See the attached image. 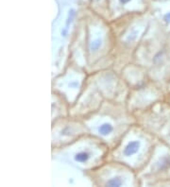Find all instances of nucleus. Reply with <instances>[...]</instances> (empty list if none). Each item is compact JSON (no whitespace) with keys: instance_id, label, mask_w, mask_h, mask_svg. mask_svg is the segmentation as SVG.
Masks as SVG:
<instances>
[{"instance_id":"nucleus-1","label":"nucleus","mask_w":170,"mask_h":187,"mask_svg":"<svg viewBox=\"0 0 170 187\" xmlns=\"http://www.w3.org/2000/svg\"><path fill=\"white\" fill-rule=\"evenodd\" d=\"M140 147V142L139 141H132L126 146L124 148V155L126 156H132L137 151L139 150Z\"/></svg>"},{"instance_id":"nucleus-2","label":"nucleus","mask_w":170,"mask_h":187,"mask_svg":"<svg viewBox=\"0 0 170 187\" xmlns=\"http://www.w3.org/2000/svg\"><path fill=\"white\" fill-rule=\"evenodd\" d=\"M159 170H167L170 169V156H165L160 159L158 164Z\"/></svg>"},{"instance_id":"nucleus-3","label":"nucleus","mask_w":170,"mask_h":187,"mask_svg":"<svg viewBox=\"0 0 170 187\" xmlns=\"http://www.w3.org/2000/svg\"><path fill=\"white\" fill-rule=\"evenodd\" d=\"M113 130H114V128H113L112 125L109 124V123H104V124H102L99 127V133L101 135H104V136H106V135H109L111 132H112Z\"/></svg>"},{"instance_id":"nucleus-4","label":"nucleus","mask_w":170,"mask_h":187,"mask_svg":"<svg viewBox=\"0 0 170 187\" xmlns=\"http://www.w3.org/2000/svg\"><path fill=\"white\" fill-rule=\"evenodd\" d=\"M89 158H90V154L88 152H78L75 155V161L80 163L87 162Z\"/></svg>"},{"instance_id":"nucleus-5","label":"nucleus","mask_w":170,"mask_h":187,"mask_svg":"<svg viewBox=\"0 0 170 187\" xmlns=\"http://www.w3.org/2000/svg\"><path fill=\"white\" fill-rule=\"evenodd\" d=\"M123 182L120 177H114V178H112L110 180H108L106 185L107 186H120L122 185Z\"/></svg>"},{"instance_id":"nucleus-6","label":"nucleus","mask_w":170,"mask_h":187,"mask_svg":"<svg viewBox=\"0 0 170 187\" xmlns=\"http://www.w3.org/2000/svg\"><path fill=\"white\" fill-rule=\"evenodd\" d=\"M101 44H102V42H101L100 39H96V40H95V41H93L92 43H91L90 47H91V49H92V50L96 51V50H97L100 47Z\"/></svg>"},{"instance_id":"nucleus-7","label":"nucleus","mask_w":170,"mask_h":187,"mask_svg":"<svg viewBox=\"0 0 170 187\" xmlns=\"http://www.w3.org/2000/svg\"><path fill=\"white\" fill-rule=\"evenodd\" d=\"M163 20H165V23L170 24V12H168V14H166L165 16H163Z\"/></svg>"},{"instance_id":"nucleus-8","label":"nucleus","mask_w":170,"mask_h":187,"mask_svg":"<svg viewBox=\"0 0 170 187\" xmlns=\"http://www.w3.org/2000/svg\"><path fill=\"white\" fill-rule=\"evenodd\" d=\"M74 15H75V12H74V11H71V12H70V14H69V19H68V22H67V25H69V23H71V22H72V19H73Z\"/></svg>"},{"instance_id":"nucleus-9","label":"nucleus","mask_w":170,"mask_h":187,"mask_svg":"<svg viewBox=\"0 0 170 187\" xmlns=\"http://www.w3.org/2000/svg\"><path fill=\"white\" fill-rule=\"evenodd\" d=\"M69 86H70V87H72V88H75V87H77V81L71 82L70 84H69Z\"/></svg>"},{"instance_id":"nucleus-10","label":"nucleus","mask_w":170,"mask_h":187,"mask_svg":"<svg viewBox=\"0 0 170 187\" xmlns=\"http://www.w3.org/2000/svg\"><path fill=\"white\" fill-rule=\"evenodd\" d=\"M129 1H130V0H120V2L123 3V4H126V3H128Z\"/></svg>"}]
</instances>
